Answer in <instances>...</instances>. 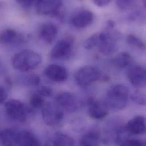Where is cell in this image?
<instances>
[{
	"instance_id": "cell-1",
	"label": "cell",
	"mask_w": 146,
	"mask_h": 146,
	"mask_svg": "<svg viewBox=\"0 0 146 146\" xmlns=\"http://www.w3.org/2000/svg\"><path fill=\"white\" fill-rule=\"evenodd\" d=\"M115 22L109 20L104 30L98 34V50L104 55H109L117 49V41L120 38V33L115 29Z\"/></svg>"
},
{
	"instance_id": "cell-2",
	"label": "cell",
	"mask_w": 146,
	"mask_h": 146,
	"mask_svg": "<svg viewBox=\"0 0 146 146\" xmlns=\"http://www.w3.org/2000/svg\"><path fill=\"white\" fill-rule=\"evenodd\" d=\"M42 62V57L34 51L25 50L15 54L11 59L13 67L22 72L37 68Z\"/></svg>"
},
{
	"instance_id": "cell-3",
	"label": "cell",
	"mask_w": 146,
	"mask_h": 146,
	"mask_svg": "<svg viewBox=\"0 0 146 146\" xmlns=\"http://www.w3.org/2000/svg\"><path fill=\"white\" fill-rule=\"evenodd\" d=\"M129 89L122 84L111 86L107 93V105L115 110L123 109L127 105Z\"/></svg>"
},
{
	"instance_id": "cell-4",
	"label": "cell",
	"mask_w": 146,
	"mask_h": 146,
	"mask_svg": "<svg viewBox=\"0 0 146 146\" xmlns=\"http://www.w3.org/2000/svg\"><path fill=\"white\" fill-rule=\"evenodd\" d=\"M5 111L9 118L21 122H26L33 113L24 103L15 99H11L6 102Z\"/></svg>"
},
{
	"instance_id": "cell-5",
	"label": "cell",
	"mask_w": 146,
	"mask_h": 146,
	"mask_svg": "<svg viewBox=\"0 0 146 146\" xmlns=\"http://www.w3.org/2000/svg\"><path fill=\"white\" fill-rule=\"evenodd\" d=\"M101 77V72L96 67L86 66L80 68L75 74L77 84L82 88L88 87L97 81Z\"/></svg>"
},
{
	"instance_id": "cell-6",
	"label": "cell",
	"mask_w": 146,
	"mask_h": 146,
	"mask_svg": "<svg viewBox=\"0 0 146 146\" xmlns=\"http://www.w3.org/2000/svg\"><path fill=\"white\" fill-rule=\"evenodd\" d=\"M42 118L46 125L54 126L59 125L64 119L63 110L56 103L45 104L42 110Z\"/></svg>"
},
{
	"instance_id": "cell-7",
	"label": "cell",
	"mask_w": 146,
	"mask_h": 146,
	"mask_svg": "<svg viewBox=\"0 0 146 146\" xmlns=\"http://www.w3.org/2000/svg\"><path fill=\"white\" fill-rule=\"evenodd\" d=\"M63 3L61 1H36L35 9L38 14L43 16L59 17L62 15Z\"/></svg>"
},
{
	"instance_id": "cell-8",
	"label": "cell",
	"mask_w": 146,
	"mask_h": 146,
	"mask_svg": "<svg viewBox=\"0 0 146 146\" xmlns=\"http://www.w3.org/2000/svg\"><path fill=\"white\" fill-rule=\"evenodd\" d=\"M74 45V39L71 36H66L58 41L51 52V57L54 59L67 58L71 54Z\"/></svg>"
},
{
	"instance_id": "cell-9",
	"label": "cell",
	"mask_w": 146,
	"mask_h": 146,
	"mask_svg": "<svg viewBox=\"0 0 146 146\" xmlns=\"http://www.w3.org/2000/svg\"><path fill=\"white\" fill-rule=\"evenodd\" d=\"M89 116L95 119H101L109 114L108 106L94 98L90 97L87 101Z\"/></svg>"
},
{
	"instance_id": "cell-10",
	"label": "cell",
	"mask_w": 146,
	"mask_h": 146,
	"mask_svg": "<svg viewBox=\"0 0 146 146\" xmlns=\"http://www.w3.org/2000/svg\"><path fill=\"white\" fill-rule=\"evenodd\" d=\"M56 104L63 110L73 113L78 109V101L72 93L64 92L59 93L56 97Z\"/></svg>"
},
{
	"instance_id": "cell-11",
	"label": "cell",
	"mask_w": 146,
	"mask_h": 146,
	"mask_svg": "<svg viewBox=\"0 0 146 146\" xmlns=\"http://www.w3.org/2000/svg\"><path fill=\"white\" fill-rule=\"evenodd\" d=\"M93 19L94 15L92 11L87 9H81L73 14L71 22L74 27L80 29L88 27Z\"/></svg>"
},
{
	"instance_id": "cell-12",
	"label": "cell",
	"mask_w": 146,
	"mask_h": 146,
	"mask_svg": "<svg viewBox=\"0 0 146 146\" xmlns=\"http://www.w3.org/2000/svg\"><path fill=\"white\" fill-rule=\"evenodd\" d=\"M130 82L136 88H143L146 85V70L141 66L130 68L127 73Z\"/></svg>"
},
{
	"instance_id": "cell-13",
	"label": "cell",
	"mask_w": 146,
	"mask_h": 146,
	"mask_svg": "<svg viewBox=\"0 0 146 146\" xmlns=\"http://www.w3.org/2000/svg\"><path fill=\"white\" fill-rule=\"evenodd\" d=\"M44 74L48 79L57 82H64L68 78L67 70L58 64H53L48 66L45 68Z\"/></svg>"
},
{
	"instance_id": "cell-14",
	"label": "cell",
	"mask_w": 146,
	"mask_h": 146,
	"mask_svg": "<svg viewBox=\"0 0 146 146\" xmlns=\"http://www.w3.org/2000/svg\"><path fill=\"white\" fill-rule=\"evenodd\" d=\"M126 132L133 135H141L146 131V119L142 115L131 118L125 127Z\"/></svg>"
},
{
	"instance_id": "cell-15",
	"label": "cell",
	"mask_w": 146,
	"mask_h": 146,
	"mask_svg": "<svg viewBox=\"0 0 146 146\" xmlns=\"http://www.w3.org/2000/svg\"><path fill=\"white\" fill-rule=\"evenodd\" d=\"M58 34V27L52 23L43 24L39 30L40 38L47 44H51L55 40Z\"/></svg>"
},
{
	"instance_id": "cell-16",
	"label": "cell",
	"mask_w": 146,
	"mask_h": 146,
	"mask_svg": "<svg viewBox=\"0 0 146 146\" xmlns=\"http://www.w3.org/2000/svg\"><path fill=\"white\" fill-rule=\"evenodd\" d=\"M19 131L11 128L0 130V143L2 146H17Z\"/></svg>"
},
{
	"instance_id": "cell-17",
	"label": "cell",
	"mask_w": 146,
	"mask_h": 146,
	"mask_svg": "<svg viewBox=\"0 0 146 146\" xmlns=\"http://www.w3.org/2000/svg\"><path fill=\"white\" fill-rule=\"evenodd\" d=\"M73 138L62 132L55 133L44 146H74Z\"/></svg>"
},
{
	"instance_id": "cell-18",
	"label": "cell",
	"mask_w": 146,
	"mask_h": 146,
	"mask_svg": "<svg viewBox=\"0 0 146 146\" xmlns=\"http://www.w3.org/2000/svg\"><path fill=\"white\" fill-rule=\"evenodd\" d=\"M17 146H42L35 135L29 130L19 131Z\"/></svg>"
},
{
	"instance_id": "cell-19",
	"label": "cell",
	"mask_w": 146,
	"mask_h": 146,
	"mask_svg": "<svg viewBox=\"0 0 146 146\" xmlns=\"http://www.w3.org/2000/svg\"><path fill=\"white\" fill-rule=\"evenodd\" d=\"M101 141L100 133L97 130H91L85 134L80 141V146H99Z\"/></svg>"
},
{
	"instance_id": "cell-20",
	"label": "cell",
	"mask_w": 146,
	"mask_h": 146,
	"mask_svg": "<svg viewBox=\"0 0 146 146\" xmlns=\"http://www.w3.org/2000/svg\"><path fill=\"white\" fill-rule=\"evenodd\" d=\"M22 36L13 29L4 30L0 34V42L5 44H12L22 41Z\"/></svg>"
},
{
	"instance_id": "cell-21",
	"label": "cell",
	"mask_w": 146,
	"mask_h": 146,
	"mask_svg": "<svg viewBox=\"0 0 146 146\" xmlns=\"http://www.w3.org/2000/svg\"><path fill=\"white\" fill-rule=\"evenodd\" d=\"M132 57L128 52H122L118 54L112 60V64L118 68L127 67L132 62Z\"/></svg>"
},
{
	"instance_id": "cell-22",
	"label": "cell",
	"mask_w": 146,
	"mask_h": 146,
	"mask_svg": "<svg viewBox=\"0 0 146 146\" xmlns=\"http://www.w3.org/2000/svg\"><path fill=\"white\" fill-rule=\"evenodd\" d=\"M127 43L131 46L135 47L141 50H145V44L143 40L134 34H129L126 38Z\"/></svg>"
},
{
	"instance_id": "cell-23",
	"label": "cell",
	"mask_w": 146,
	"mask_h": 146,
	"mask_svg": "<svg viewBox=\"0 0 146 146\" xmlns=\"http://www.w3.org/2000/svg\"><path fill=\"white\" fill-rule=\"evenodd\" d=\"M30 104L35 109L42 108L45 105L44 98L39 94L34 93L30 98Z\"/></svg>"
},
{
	"instance_id": "cell-24",
	"label": "cell",
	"mask_w": 146,
	"mask_h": 146,
	"mask_svg": "<svg viewBox=\"0 0 146 146\" xmlns=\"http://www.w3.org/2000/svg\"><path fill=\"white\" fill-rule=\"evenodd\" d=\"M22 83L27 86H36L39 85L40 82V78L36 74H30L23 77Z\"/></svg>"
},
{
	"instance_id": "cell-25",
	"label": "cell",
	"mask_w": 146,
	"mask_h": 146,
	"mask_svg": "<svg viewBox=\"0 0 146 146\" xmlns=\"http://www.w3.org/2000/svg\"><path fill=\"white\" fill-rule=\"evenodd\" d=\"M98 42V34H94L88 37L83 43V47L89 50L97 46Z\"/></svg>"
},
{
	"instance_id": "cell-26",
	"label": "cell",
	"mask_w": 146,
	"mask_h": 146,
	"mask_svg": "<svg viewBox=\"0 0 146 146\" xmlns=\"http://www.w3.org/2000/svg\"><path fill=\"white\" fill-rule=\"evenodd\" d=\"M131 99L133 102L139 105H145L146 104V96L139 90L135 91L133 93Z\"/></svg>"
},
{
	"instance_id": "cell-27",
	"label": "cell",
	"mask_w": 146,
	"mask_h": 146,
	"mask_svg": "<svg viewBox=\"0 0 146 146\" xmlns=\"http://www.w3.org/2000/svg\"><path fill=\"white\" fill-rule=\"evenodd\" d=\"M116 4L118 7L122 11H126L127 10L131 9L133 7L135 4V1H126V0H120L117 1Z\"/></svg>"
},
{
	"instance_id": "cell-28",
	"label": "cell",
	"mask_w": 146,
	"mask_h": 146,
	"mask_svg": "<svg viewBox=\"0 0 146 146\" xmlns=\"http://www.w3.org/2000/svg\"><path fill=\"white\" fill-rule=\"evenodd\" d=\"M145 142L139 139H123L119 143L120 146H145Z\"/></svg>"
},
{
	"instance_id": "cell-29",
	"label": "cell",
	"mask_w": 146,
	"mask_h": 146,
	"mask_svg": "<svg viewBox=\"0 0 146 146\" xmlns=\"http://www.w3.org/2000/svg\"><path fill=\"white\" fill-rule=\"evenodd\" d=\"M37 93L43 97H49L52 96L53 90L48 86H42L38 90Z\"/></svg>"
},
{
	"instance_id": "cell-30",
	"label": "cell",
	"mask_w": 146,
	"mask_h": 146,
	"mask_svg": "<svg viewBox=\"0 0 146 146\" xmlns=\"http://www.w3.org/2000/svg\"><path fill=\"white\" fill-rule=\"evenodd\" d=\"M36 1L32 0H19L17 1L18 4H19L24 9H30L33 6L35 5Z\"/></svg>"
},
{
	"instance_id": "cell-31",
	"label": "cell",
	"mask_w": 146,
	"mask_h": 146,
	"mask_svg": "<svg viewBox=\"0 0 146 146\" xmlns=\"http://www.w3.org/2000/svg\"><path fill=\"white\" fill-rule=\"evenodd\" d=\"M110 1L109 0H95L93 1V3L94 5H96L98 7H104L107 6L109 3Z\"/></svg>"
},
{
	"instance_id": "cell-32",
	"label": "cell",
	"mask_w": 146,
	"mask_h": 146,
	"mask_svg": "<svg viewBox=\"0 0 146 146\" xmlns=\"http://www.w3.org/2000/svg\"><path fill=\"white\" fill-rule=\"evenodd\" d=\"M7 97V94L6 90L1 86H0V104L3 103L6 101Z\"/></svg>"
}]
</instances>
